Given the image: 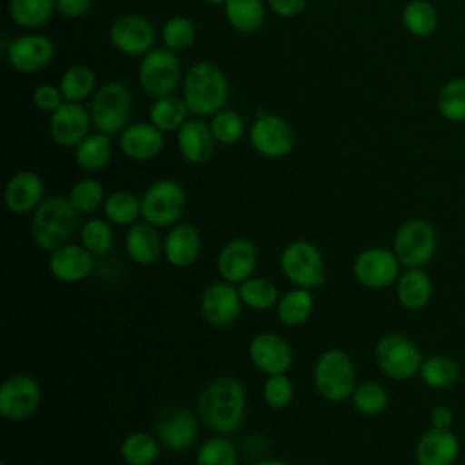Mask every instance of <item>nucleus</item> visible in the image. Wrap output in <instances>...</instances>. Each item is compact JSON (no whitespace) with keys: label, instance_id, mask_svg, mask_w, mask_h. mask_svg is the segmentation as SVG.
Returning <instances> with one entry per match:
<instances>
[{"label":"nucleus","instance_id":"obj_6","mask_svg":"<svg viewBox=\"0 0 465 465\" xmlns=\"http://www.w3.org/2000/svg\"><path fill=\"white\" fill-rule=\"evenodd\" d=\"M391 249L403 269H423L436 254L438 232L429 220L409 218L398 225Z\"/></svg>","mask_w":465,"mask_h":465},{"label":"nucleus","instance_id":"obj_9","mask_svg":"<svg viewBox=\"0 0 465 465\" xmlns=\"http://www.w3.org/2000/svg\"><path fill=\"white\" fill-rule=\"evenodd\" d=\"M140 200H142V220L158 229H169L180 223V218L187 205L185 189L171 178H162L153 182L143 191Z\"/></svg>","mask_w":465,"mask_h":465},{"label":"nucleus","instance_id":"obj_28","mask_svg":"<svg viewBox=\"0 0 465 465\" xmlns=\"http://www.w3.org/2000/svg\"><path fill=\"white\" fill-rule=\"evenodd\" d=\"M396 300L407 311H421L432 300V278L425 269H403L394 283Z\"/></svg>","mask_w":465,"mask_h":465},{"label":"nucleus","instance_id":"obj_16","mask_svg":"<svg viewBox=\"0 0 465 465\" xmlns=\"http://www.w3.org/2000/svg\"><path fill=\"white\" fill-rule=\"evenodd\" d=\"M4 51L9 65L22 74L44 71L54 58L53 40L33 31L13 40H4Z\"/></svg>","mask_w":465,"mask_h":465},{"label":"nucleus","instance_id":"obj_1","mask_svg":"<svg viewBox=\"0 0 465 465\" xmlns=\"http://www.w3.org/2000/svg\"><path fill=\"white\" fill-rule=\"evenodd\" d=\"M247 392L240 380L232 376L213 378L200 392L196 414L205 429L214 434L229 436L245 420Z\"/></svg>","mask_w":465,"mask_h":465},{"label":"nucleus","instance_id":"obj_43","mask_svg":"<svg viewBox=\"0 0 465 465\" xmlns=\"http://www.w3.org/2000/svg\"><path fill=\"white\" fill-rule=\"evenodd\" d=\"M69 202L80 214H93L100 207H104L105 202V191L102 183L94 178H80L74 182L67 193Z\"/></svg>","mask_w":465,"mask_h":465},{"label":"nucleus","instance_id":"obj_32","mask_svg":"<svg viewBox=\"0 0 465 465\" xmlns=\"http://www.w3.org/2000/svg\"><path fill=\"white\" fill-rule=\"evenodd\" d=\"M113 156V142L109 134L104 133H89L76 147H74V163L85 173L102 171Z\"/></svg>","mask_w":465,"mask_h":465},{"label":"nucleus","instance_id":"obj_45","mask_svg":"<svg viewBox=\"0 0 465 465\" xmlns=\"http://www.w3.org/2000/svg\"><path fill=\"white\" fill-rule=\"evenodd\" d=\"M160 38L163 47L178 53V51H185L187 47L193 45L194 38H196V27L193 24V20H189L187 16L182 15H174L171 18H167L160 29Z\"/></svg>","mask_w":465,"mask_h":465},{"label":"nucleus","instance_id":"obj_26","mask_svg":"<svg viewBox=\"0 0 465 465\" xmlns=\"http://www.w3.org/2000/svg\"><path fill=\"white\" fill-rule=\"evenodd\" d=\"M202 252V234L191 223H176L163 236V258L169 265L183 269L193 265Z\"/></svg>","mask_w":465,"mask_h":465},{"label":"nucleus","instance_id":"obj_20","mask_svg":"<svg viewBox=\"0 0 465 465\" xmlns=\"http://www.w3.org/2000/svg\"><path fill=\"white\" fill-rule=\"evenodd\" d=\"M258 267V249L247 238H232L225 242L216 256V271L222 280L240 285L254 276Z\"/></svg>","mask_w":465,"mask_h":465},{"label":"nucleus","instance_id":"obj_31","mask_svg":"<svg viewBox=\"0 0 465 465\" xmlns=\"http://www.w3.org/2000/svg\"><path fill=\"white\" fill-rule=\"evenodd\" d=\"M183 96L167 94L154 98L149 107V122L162 133H176L191 116Z\"/></svg>","mask_w":465,"mask_h":465},{"label":"nucleus","instance_id":"obj_50","mask_svg":"<svg viewBox=\"0 0 465 465\" xmlns=\"http://www.w3.org/2000/svg\"><path fill=\"white\" fill-rule=\"evenodd\" d=\"M269 9L280 18H294L298 16L309 0H265Z\"/></svg>","mask_w":465,"mask_h":465},{"label":"nucleus","instance_id":"obj_37","mask_svg":"<svg viewBox=\"0 0 465 465\" xmlns=\"http://www.w3.org/2000/svg\"><path fill=\"white\" fill-rule=\"evenodd\" d=\"M58 87L64 94L65 102H78L84 104L85 100H91V96L96 91V74L91 67L76 64L67 67L58 82Z\"/></svg>","mask_w":465,"mask_h":465},{"label":"nucleus","instance_id":"obj_24","mask_svg":"<svg viewBox=\"0 0 465 465\" xmlns=\"http://www.w3.org/2000/svg\"><path fill=\"white\" fill-rule=\"evenodd\" d=\"M45 198V185L38 173L24 169L15 173L4 189V203L13 214L33 213Z\"/></svg>","mask_w":465,"mask_h":465},{"label":"nucleus","instance_id":"obj_25","mask_svg":"<svg viewBox=\"0 0 465 465\" xmlns=\"http://www.w3.org/2000/svg\"><path fill=\"white\" fill-rule=\"evenodd\" d=\"M461 450L456 432L427 429L414 445L416 465H454Z\"/></svg>","mask_w":465,"mask_h":465},{"label":"nucleus","instance_id":"obj_12","mask_svg":"<svg viewBox=\"0 0 465 465\" xmlns=\"http://www.w3.org/2000/svg\"><path fill=\"white\" fill-rule=\"evenodd\" d=\"M352 274L361 287L383 291L396 283L401 274V263L389 247H367L354 256Z\"/></svg>","mask_w":465,"mask_h":465},{"label":"nucleus","instance_id":"obj_17","mask_svg":"<svg viewBox=\"0 0 465 465\" xmlns=\"http://www.w3.org/2000/svg\"><path fill=\"white\" fill-rule=\"evenodd\" d=\"M238 287L225 280L211 282L200 294V312L203 320L218 329L231 327L242 312Z\"/></svg>","mask_w":465,"mask_h":465},{"label":"nucleus","instance_id":"obj_18","mask_svg":"<svg viewBox=\"0 0 465 465\" xmlns=\"http://www.w3.org/2000/svg\"><path fill=\"white\" fill-rule=\"evenodd\" d=\"M247 354L251 363L265 376L287 374L294 361V352L289 341L272 331L256 332L249 341Z\"/></svg>","mask_w":465,"mask_h":465},{"label":"nucleus","instance_id":"obj_47","mask_svg":"<svg viewBox=\"0 0 465 465\" xmlns=\"http://www.w3.org/2000/svg\"><path fill=\"white\" fill-rule=\"evenodd\" d=\"M262 396L271 409L282 411L291 405L294 396V385L287 374H271L263 381Z\"/></svg>","mask_w":465,"mask_h":465},{"label":"nucleus","instance_id":"obj_21","mask_svg":"<svg viewBox=\"0 0 465 465\" xmlns=\"http://www.w3.org/2000/svg\"><path fill=\"white\" fill-rule=\"evenodd\" d=\"M94 267V256L82 243H64L51 251L47 269L62 283H78L85 280Z\"/></svg>","mask_w":465,"mask_h":465},{"label":"nucleus","instance_id":"obj_27","mask_svg":"<svg viewBox=\"0 0 465 465\" xmlns=\"http://www.w3.org/2000/svg\"><path fill=\"white\" fill-rule=\"evenodd\" d=\"M124 249L127 258L136 265H153L163 256V238L160 236L158 227L142 220L127 227Z\"/></svg>","mask_w":465,"mask_h":465},{"label":"nucleus","instance_id":"obj_22","mask_svg":"<svg viewBox=\"0 0 465 465\" xmlns=\"http://www.w3.org/2000/svg\"><path fill=\"white\" fill-rule=\"evenodd\" d=\"M163 134L151 122H134L118 134V147L133 162H149L163 151Z\"/></svg>","mask_w":465,"mask_h":465},{"label":"nucleus","instance_id":"obj_13","mask_svg":"<svg viewBox=\"0 0 465 465\" xmlns=\"http://www.w3.org/2000/svg\"><path fill=\"white\" fill-rule=\"evenodd\" d=\"M111 45L125 56H143L156 47V29L151 20L138 13L118 15L107 31Z\"/></svg>","mask_w":465,"mask_h":465},{"label":"nucleus","instance_id":"obj_29","mask_svg":"<svg viewBox=\"0 0 465 465\" xmlns=\"http://www.w3.org/2000/svg\"><path fill=\"white\" fill-rule=\"evenodd\" d=\"M418 378L432 391H449L460 380V363L449 354H430L423 358Z\"/></svg>","mask_w":465,"mask_h":465},{"label":"nucleus","instance_id":"obj_5","mask_svg":"<svg viewBox=\"0 0 465 465\" xmlns=\"http://www.w3.org/2000/svg\"><path fill=\"white\" fill-rule=\"evenodd\" d=\"M93 127L104 134H120L133 113V94L124 82H105L96 87L87 104Z\"/></svg>","mask_w":465,"mask_h":465},{"label":"nucleus","instance_id":"obj_15","mask_svg":"<svg viewBox=\"0 0 465 465\" xmlns=\"http://www.w3.org/2000/svg\"><path fill=\"white\" fill-rule=\"evenodd\" d=\"M200 418L193 411L183 405H169L165 407L156 420V438L162 447L183 452L189 450L200 434Z\"/></svg>","mask_w":465,"mask_h":465},{"label":"nucleus","instance_id":"obj_54","mask_svg":"<svg viewBox=\"0 0 465 465\" xmlns=\"http://www.w3.org/2000/svg\"><path fill=\"white\" fill-rule=\"evenodd\" d=\"M325 2H338V0H325Z\"/></svg>","mask_w":465,"mask_h":465},{"label":"nucleus","instance_id":"obj_49","mask_svg":"<svg viewBox=\"0 0 465 465\" xmlns=\"http://www.w3.org/2000/svg\"><path fill=\"white\" fill-rule=\"evenodd\" d=\"M54 2H56V13L69 20L85 16L93 5V0H54Z\"/></svg>","mask_w":465,"mask_h":465},{"label":"nucleus","instance_id":"obj_10","mask_svg":"<svg viewBox=\"0 0 465 465\" xmlns=\"http://www.w3.org/2000/svg\"><path fill=\"white\" fill-rule=\"evenodd\" d=\"M182 73V64L176 53L162 45L153 47L140 58L136 78L140 89L154 100L173 94L183 78Z\"/></svg>","mask_w":465,"mask_h":465},{"label":"nucleus","instance_id":"obj_39","mask_svg":"<svg viewBox=\"0 0 465 465\" xmlns=\"http://www.w3.org/2000/svg\"><path fill=\"white\" fill-rule=\"evenodd\" d=\"M104 214L113 225L131 227L142 218V200L129 191H114L104 202Z\"/></svg>","mask_w":465,"mask_h":465},{"label":"nucleus","instance_id":"obj_2","mask_svg":"<svg viewBox=\"0 0 465 465\" xmlns=\"http://www.w3.org/2000/svg\"><path fill=\"white\" fill-rule=\"evenodd\" d=\"M182 96L193 116H213L225 107L229 80L216 64L196 62L183 73Z\"/></svg>","mask_w":465,"mask_h":465},{"label":"nucleus","instance_id":"obj_23","mask_svg":"<svg viewBox=\"0 0 465 465\" xmlns=\"http://www.w3.org/2000/svg\"><path fill=\"white\" fill-rule=\"evenodd\" d=\"M216 140L213 136L209 122L200 116H191L178 131H176V145L182 158L193 165L207 163L216 147Z\"/></svg>","mask_w":465,"mask_h":465},{"label":"nucleus","instance_id":"obj_55","mask_svg":"<svg viewBox=\"0 0 465 465\" xmlns=\"http://www.w3.org/2000/svg\"><path fill=\"white\" fill-rule=\"evenodd\" d=\"M2 465H5V463H2Z\"/></svg>","mask_w":465,"mask_h":465},{"label":"nucleus","instance_id":"obj_35","mask_svg":"<svg viewBox=\"0 0 465 465\" xmlns=\"http://www.w3.org/2000/svg\"><path fill=\"white\" fill-rule=\"evenodd\" d=\"M11 20L22 29H40L56 13L54 0H9L7 2Z\"/></svg>","mask_w":465,"mask_h":465},{"label":"nucleus","instance_id":"obj_8","mask_svg":"<svg viewBox=\"0 0 465 465\" xmlns=\"http://www.w3.org/2000/svg\"><path fill=\"white\" fill-rule=\"evenodd\" d=\"M280 269L294 287L318 289L325 283V258L309 240H292L280 252Z\"/></svg>","mask_w":465,"mask_h":465},{"label":"nucleus","instance_id":"obj_44","mask_svg":"<svg viewBox=\"0 0 465 465\" xmlns=\"http://www.w3.org/2000/svg\"><path fill=\"white\" fill-rule=\"evenodd\" d=\"M194 465H238V449L227 436L214 434L200 445Z\"/></svg>","mask_w":465,"mask_h":465},{"label":"nucleus","instance_id":"obj_48","mask_svg":"<svg viewBox=\"0 0 465 465\" xmlns=\"http://www.w3.org/2000/svg\"><path fill=\"white\" fill-rule=\"evenodd\" d=\"M65 100H64V94H62V91H60V87L58 85H54V84H40V85H36L35 87V91H33V104H35V107L36 109H40V111H44V113H53V111H56L62 104H64Z\"/></svg>","mask_w":465,"mask_h":465},{"label":"nucleus","instance_id":"obj_53","mask_svg":"<svg viewBox=\"0 0 465 465\" xmlns=\"http://www.w3.org/2000/svg\"><path fill=\"white\" fill-rule=\"evenodd\" d=\"M205 2H207V4H211V5H222V7H223L227 0H205Z\"/></svg>","mask_w":465,"mask_h":465},{"label":"nucleus","instance_id":"obj_11","mask_svg":"<svg viewBox=\"0 0 465 465\" xmlns=\"http://www.w3.org/2000/svg\"><path fill=\"white\" fill-rule=\"evenodd\" d=\"M249 143L260 156L280 160L292 153L296 136L292 125L283 116L258 109L249 127Z\"/></svg>","mask_w":465,"mask_h":465},{"label":"nucleus","instance_id":"obj_34","mask_svg":"<svg viewBox=\"0 0 465 465\" xmlns=\"http://www.w3.org/2000/svg\"><path fill=\"white\" fill-rule=\"evenodd\" d=\"M438 24V11L429 0H409L401 9V25L414 38L432 36Z\"/></svg>","mask_w":465,"mask_h":465},{"label":"nucleus","instance_id":"obj_30","mask_svg":"<svg viewBox=\"0 0 465 465\" xmlns=\"http://www.w3.org/2000/svg\"><path fill=\"white\" fill-rule=\"evenodd\" d=\"M274 311H276V318L283 325L287 327L303 325L314 311V294L311 289L292 287L291 291L283 292L278 298Z\"/></svg>","mask_w":465,"mask_h":465},{"label":"nucleus","instance_id":"obj_14","mask_svg":"<svg viewBox=\"0 0 465 465\" xmlns=\"http://www.w3.org/2000/svg\"><path fill=\"white\" fill-rule=\"evenodd\" d=\"M42 401V389L29 374H11L0 385V416L7 421L31 418Z\"/></svg>","mask_w":465,"mask_h":465},{"label":"nucleus","instance_id":"obj_4","mask_svg":"<svg viewBox=\"0 0 465 465\" xmlns=\"http://www.w3.org/2000/svg\"><path fill=\"white\" fill-rule=\"evenodd\" d=\"M312 385L327 401H345L351 398L356 381V365L347 351L327 349L312 367Z\"/></svg>","mask_w":465,"mask_h":465},{"label":"nucleus","instance_id":"obj_19","mask_svg":"<svg viewBox=\"0 0 465 465\" xmlns=\"http://www.w3.org/2000/svg\"><path fill=\"white\" fill-rule=\"evenodd\" d=\"M91 127L89 109L78 102H64L49 114L51 140L64 149H74L89 134Z\"/></svg>","mask_w":465,"mask_h":465},{"label":"nucleus","instance_id":"obj_52","mask_svg":"<svg viewBox=\"0 0 465 465\" xmlns=\"http://www.w3.org/2000/svg\"><path fill=\"white\" fill-rule=\"evenodd\" d=\"M252 465H291V463H287V461H283L280 458H260Z\"/></svg>","mask_w":465,"mask_h":465},{"label":"nucleus","instance_id":"obj_33","mask_svg":"<svg viewBox=\"0 0 465 465\" xmlns=\"http://www.w3.org/2000/svg\"><path fill=\"white\" fill-rule=\"evenodd\" d=\"M223 15L229 25L243 35H252L262 29L265 22V2L263 0H227Z\"/></svg>","mask_w":465,"mask_h":465},{"label":"nucleus","instance_id":"obj_38","mask_svg":"<svg viewBox=\"0 0 465 465\" xmlns=\"http://www.w3.org/2000/svg\"><path fill=\"white\" fill-rule=\"evenodd\" d=\"M436 109L447 122H465V76H454L443 82L436 94Z\"/></svg>","mask_w":465,"mask_h":465},{"label":"nucleus","instance_id":"obj_46","mask_svg":"<svg viewBox=\"0 0 465 465\" xmlns=\"http://www.w3.org/2000/svg\"><path fill=\"white\" fill-rule=\"evenodd\" d=\"M211 131L218 143L222 145H234L245 134V122L238 111L222 109L211 116Z\"/></svg>","mask_w":465,"mask_h":465},{"label":"nucleus","instance_id":"obj_42","mask_svg":"<svg viewBox=\"0 0 465 465\" xmlns=\"http://www.w3.org/2000/svg\"><path fill=\"white\" fill-rule=\"evenodd\" d=\"M80 243L93 256H105L114 245V231L109 220L89 218L80 225Z\"/></svg>","mask_w":465,"mask_h":465},{"label":"nucleus","instance_id":"obj_7","mask_svg":"<svg viewBox=\"0 0 465 465\" xmlns=\"http://www.w3.org/2000/svg\"><path fill=\"white\" fill-rule=\"evenodd\" d=\"M423 358L416 341L401 332H385L374 343V361L378 369L396 381L418 376Z\"/></svg>","mask_w":465,"mask_h":465},{"label":"nucleus","instance_id":"obj_41","mask_svg":"<svg viewBox=\"0 0 465 465\" xmlns=\"http://www.w3.org/2000/svg\"><path fill=\"white\" fill-rule=\"evenodd\" d=\"M349 400L356 412H360L361 416L372 418L381 414L387 409L389 392L381 383L369 380V381L358 383Z\"/></svg>","mask_w":465,"mask_h":465},{"label":"nucleus","instance_id":"obj_51","mask_svg":"<svg viewBox=\"0 0 465 465\" xmlns=\"http://www.w3.org/2000/svg\"><path fill=\"white\" fill-rule=\"evenodd\" d=\"M429 421H430V427L432 429H440V430H450L454 427V421H456V416H454V411L449 407V405H436L432 407L430 414H429Z\"/></svg>","mask_w":465,"mask_h":465},{"label":"nucleus","instance_id":"obj_40","mask_svg":"<svg viewBox=\"0 0 465 465\" xmlns=\"http://www.w3.org/2000/svg\"><path fill=\"white\" fill-rule=\"evenodd\" d=\"M242 303L252 311H269L276 305L280 292L276 285L263 276H251L238 285Z\"/></svg>","mask_w":465,"mask_h":465},{"label":"nucleus","instance_id":"obj_3","mask_svg":"<svg viewBox=\"0 0 465 465\" xmlns=\"http://www.w3.org/2000/svg\"><path fill=\"white\" fill-rule=\"evenodd\" d=\"M78 216L80 213L67 196H45L31 213V240L38 249L51 252L73 238L78 229Z\"/></svg>","mask_w":465,"mask_h":465},{"label":"nucleus","instance_id":"obj_36","mask_svg":"<svg viewBox=\"0 0 465 465\" xmlns=\"http://www.w3.org/2000/svg\"><path fill=\"white\" fill-rule=\"evenodd\" d=\"M160 440L149 432L134 430L120 443V458L127 465H153L160 458Z\"/></svg>","mask_w":465,"mask_h":465}]
</instances>
